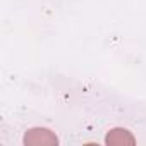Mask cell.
Masks as SVG:
<instances>
[{"label": "cell", "instance_id": "cell-1", "mask_svg": "<svg viewBox=\"0 0 146 146\" xmlns=\"http://www.w3.org/2000/svg\"><path fill=\"white\" fill-rule=\"evenodd\" d=\"M24 143L28 146H55L57 137L48 129H31L24 136Z\"/></svg>", "mask_w": 146, "mask_h": 146}, {"label": "cell", "instance_id": "cell-2", "mask_svg": "<svg viewBox=\"0 0 146 146\" xmlns=\"http://www.w3.org/2000/svg\"><path fill=\"white\" fill-rule=\"evenodd\" d=\"M107 144H110V146H132L134 137L125 129H113L107 136Z\"/></svg>", "mask_w": 146, "mask_h": 146}]
</instances>
